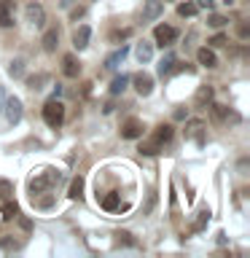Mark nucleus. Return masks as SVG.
Returning a JSON list of instances; mask_svg holds the SVG:
<instances>
[{"label": "nucleus", "mask_w": 250, "mask_h": 258, "mask_svg": "<svg viewBox=\"0 0 250 258\" xmlns=\"http://www.w3.org/2000/svg\"><path fill=\"white\" fill-rule=\"evenodd\" d=\"M237 35H239L242 40L250 38V24H247V22H239V24H237Z\"/></svg>", "instance_id": "nucleus-32"}, {"label": "nucleus", "mask_w": 250, "mask_h": 258, "mask_svg": "<svg viewBox=\"0 0 250 258\" xmlns=\"http://www.w3.org/2000/svg\"><path fill=\"white\" fill-rule=\"evenodd\" d=\"M175 59H177V56H175L172 51H169L167 56H161V62H159V68H156V73H159V78H167V76H172Z\"/></svg>", "instance_id": "nucleus-19"}, {"label": "nucleus", "mask_w": 250, "mask_h": 258, "mask_svg": "<svg viewBox=\"0 0 250 258\" xmlns=\"http://www.w3.org/2000/svg\"><path fill=\"white\" fill-rule=\"evenodd\" d=\"M129 35H132V30H116V32H113V40H124V38H129Z\"/></svg>", "instance_id": "nucleus-34"}, {"label": "nucleus", "mask_w": 250, "mask_h": 258, "mask_svg": "<svg viewBox=\"0 0 250 258\" xmlns=\"http://www.w3.org/2000/svg\"><path fill=\"white\" fill-rule=\"evenodd\" d=\"M215 0H197V8H205V11H213Z\"/></svg>", "instance_id": "nucleus-35"}, {"label": "nucleus", "mask_w": 250, "mask_h": 258, "mask_svg": "<svg viewBox=\"0 0 250 258\" xmlns=\"http://www.w3.org/2000/svg\"><path fill=\"white\" fill-rule=\"evenodd\" d=\"M132 81H135V92L140 94V97H148L153 92V78L148 76V73H137Z\"/></svg>", "instance_id": "nucleus-9"}, {"label": "nucleus", "mask_w": 250, "mask_h": 258, "mask_svg": "<svg viewBox=\"0 0 250 258\" xmlns=\"http://www.w3.org/2000/svg\"><path fill=\"white\" fill-rule=\"evenodd\" d=\"M135 56H137V62H140V64H148L153 59V43H151V40H140V43L135 46Z\"/></svg>", "instance_id": "nucleus-15"}, {"label": "nucleus", "mask_w": 250, "mask_h": 258, "mask_svg": "<svg viewBox=\"0 0 250 258\" xmlns=\"http://www.w3.org/2000/svg\"><path fill=\"white\" fill-rule=\"evenodd\" d=\"M3 102H6V94H3V86H0V110H3Z\"/></svg>", "instance_id": "nucleus-40"}, {"label": "nucleus", "mask_w": 250, "mask_h": 258, "mask_svg": "<svg viewBox=\"0 0 250 258\" xmlns=\"http://www.w3.org/2000/svg\"><path fill=\"white\" fill-rule=\"evenodd\" d=\"M40 116H43V121L51 129H56V126H62V121H65V105L59 102V100H48L46 105H43V110H40Z\"/></svg>", "instance_id": "nucleus-3"}, {"label": "nucleus", "mask_w": 250, "mask_h": 258, "mask_svg": "<svg viewBox=\"0 0 250 258\" xmlns=\"http://www.w3.org/2000/svg\"><path fill=\"white\" fill-rule=\"evenodd\" d=\"M210 113H213V118L218 121V124H221V121H234V124H237L239 121V116L237 113H231L229 108H226V105H218V102H210Z\"/></svg>", "instance_id": "nucleus-11"}, {"label": "nucleus", "mask_w": 250, "mask_h": 258, "mask_svg": "<svg viewBox=\"0 0 250 258\" xmlns=\"http://www.w3.org/2000/svg\"><path fill=\"white\" fill-rule=\"evenodd\" d=\"M143 121L140 118H127L124 124H121V137L124 140H137V137H143Z\"/></svg>", "instance_id": "nucleus-7"}, {"label": "nucleus", "mask_w": 250, "mask_h": 258, "mask_svg": "<svg viewBox=\"0 0 250 258\" xmlns=\"http://www.w3.org/2000/svg\"><path fill=\"white\" fill-rule=\"evenodd\" d=\"M127 54H129V46H121V48H116V51H110L108 56H105V70H116L118 64L127 59Z\"/></svg>", "instance_id": "nucleus-14"}, {"label": "nucleus", "mask_w": 250, "mask_h": 258, "mask_svg": "<svg viewBox=\"0 0 250 258\" xmlns=\"http://www.w3.org/2000/svg\"><path fill=\"white\" fill-rule=\"evenodd\" d=\"M3 110H6L8 124H19L22 116H24V108H22V100H19V97H6Z\"/></svg>", "instance_id": "nucleus-5"}, {"label": "nucleus", "mask_w": 250, "mask_h": 258, "mask_svg": "<svg viewBox=\"0 0 250 258\" xmlns=\"http://www.w3.org/2000/svg\"><path fill=\"white\" fill-rule=\"evenodd\" d=\"M207 221H210V210H202L199 213V218H197V223H194V229L191 231H202L207 226Z\"/></svg>", "instance_id": "nucleus-29"}, {"label": "nucleus", "mask_w": 250, "mask_h": 258, "mask_svg": "<svg viewBox=\"0 0 250 258\" xmlns=\"http://www.w3.org/2000/svg\"><path fill=\"white\" fill-rule=\"evenodd\" d=\"M207 24L213 30H221V27L229 24V16H223V14H207Z\"/></svg>", "instance_id": "nucleus-24"}, {"label": "nucleus", "mask_w": 250, "mask_h": 258, "mask_svg": "<svg viewBox=\"0 0 250 258\" xmlns=\"http://www.w3.org/2000/svg\"><path fill=\"white\" fill-rule=\"evenodd\" d=\"M213 97H215V89L205 84V86L197 89V94H194V105H197V108L202 110V108H207V105L213 102Z\"/></svg>", "instance_id": "nucleus-12"}, {"label": "nucleus", "mask_w": 250, "mask_h": 258, "mask_svg": "<svg viewBox=\"0 0 250 258\" xmlns=\"http://www.w3.org/2000/svg\"><path fill=\"white\" fill-rule=\"evenodd\" d=\"M8 76L11 78H24V59H14L8 64Z\"/></svg>", "instance_id": "nucleus-26"}, {"label": "nucleus", "mask_w": 250, "mask_h": 258, "mask_svg": "<svg viewBox=\"0 0 250 258\" xmlns=\"http://www.w3.org/2000/svg\"><path fill=\"white\" fill-rule=\"evenodd\" d=\"M118 207H121L118 194H108V197L102 199V210H108V213H113V210H118Z\"/></svg>", "instance_id": "nucleus-25"}, {"label": "nucleus", "mask_w": 250, "mask_h": 258, "mask_svg": "<svg viewBox=\"0 0 250 258\" xmlns=\"http://www.w3.org/2000/svg\"><path fill=\"white\" fill-rule=\"evenodd\" d=\"M226 43H229V38H226L223 32H218V35L210 38V46H213V48H221V46H226Z\"/></svg>", "instance_id": "nucleus-30"}, {"label": "nucleus", "mask_w": 250, "mask_h": 258, "mask_svg": "<svg viewBox=\"0 0 250 258\" xmlns=\"http://www.w3.org/2000/svg\"><path fill=\"white\" fill-rule=\"evenodd\" d=\"M0 250H19V242H14V239H3V242H0Z\"/></svg>", "instance_id": "nucleus-33"}, {"label": "nucleus", "mask_w": 250, "mask_h": 258, "mask_svg": "<svg viewBox=\"0 0 250 258\" xmlns=\"http://www.w3.org/2000/svg\"><path fill=\"white\" fill-rule=\"evenodd\" d=\"M172 137H175V126L172 124H159L156 129H153L151 140L148 143H140V153H143V156H156V153L164 148Z\"/></svg>", "instance_id": "nucleus-1"}, {"label": "nucleus", "mask_w": 250, "mask_h": 258, "mask_svg": "<svg viewBox=\"0 0 250 258\" xmlns=\"http://www.w3.org/2000/svg\"><path fill=\"white\" fill-rule=\"evenodd\" d=\"M59 180H62V172H59V169H54V167H48V169H43L40 175H35L30 180V194H32V197H40V194L51 191Z\"/></svg>", "instance_id": "nucleus-2"}, {"label": "nucleus", "mask_w": 250, "mask_h": 258, "mask_svg": "<svg viewBox=\"0 0 250 258\" xmlns=\"http://www.w3.org/2000/svg\"><path fill=\"white\" fill-rule=\"evenodd\" d=\"M197 11H199V8H197V3H194V0H185V3L177 6V14H180V16H194Z\"/></svg>", "instance_id": "nucleus-27"}, {"label": "nucleus", "mask_w": 250, "mask_h": 258, "mask_svg": "<svg viewBox=\"0 0 250 258\" xmlns=\"http://www.w3.org/2000/svg\"><path fill=\"white\" fill-rule=\"evenodd\" d=\"M62 92H65V89H62V84H56V86L51 89V97H54V100H59V97H62Z\"/></svg>", "instance_id": "nucleus-38"}, {"label": "nucleus", "mask_w": 250, "mask_h": 258, "mask_svg": "<svg viewBox=\"0 0 250 258\" xmlns=\"http://www.w3.org/2000/svg\"><path fill=\"white\" fill-rule=\"evenodd\" d=\"M197 62L205 64V68H218V56H215L213 48H207V46H202L197 51Z\"/></svg>", "instance_id": "nucleus-18"}, {"label": "nucleus", "mask_w": 250, "mask_h": 258, "mask_svg": "<svg viewBox=\"0 0 250 258\" xmlns=\"http://www.w3.org/2000/svg\"><path fill=\"white\" fill-rule=\"evenodd\" d=\"M78 73H81V62L73 54H65L62 56V76L65 78H78Z\"/></svg>", "instance_id": "nucleus-13"}, {"label": "nucleus", "mask_w": 250, "mask_h": 258, "mask_svg": "<svg viewBox=\"0 0 250 258\" xmlns=\"http://www.w3.org/2000/svg\"><path fill=\"white\" fill-rule=\"evenodd\" d=\"M153 40L164 48V46H172L175 40H177V30L175 27H169V24H159L156 30H153Z\"/></svg>", "instance_id": "nucleus-6"}, {"label": "nucleus", "mask_w": 250, "mask_h": 258, "mask_svg": "<svg viewBox=\"0 0 250 258\" xmlns=\"http://www.w3.org/2000/svg\"><path fill=\"white\" fill-rule=\"evenodd\" d=\"M68 197H70V199H81V197H84V177H73Z\"/></svg>", "instance_id": "nucleus-23"}, {"label": "nucleus", "mask_w": 250, "mask_h": 258, "mask_svg": "<svg viewBox=\"0 0 250 258\" xmlns=\"http://www.w3.org/2000/svg\"><path fill=\"white\" fill-rule=\"evenodd\" d=\"M175 118H177V121H183V118H189V110H183V108H177V110H175Z\"/></svg>", "instance_id": "nucleus-39"}, {"label": "nucleus", "mask_w": 250, "mask_h": 258, "mask_svg": "<svg viewBox=\"0 0 250 258\" xmlns=\"http://www.w3.org/2000/svg\"><path fill=\"white\" fill-rule=\"evenodd\" d=\"M24 19H27L32 27H43V24H46V8L32 0V3L24 6Z\"/></svg>", "instance_id": "nucleus-4"}, {"label": "nucleus", "mask_w": 250, "mask_h": 258, "mask_svg": "<svg viewBox=\"0 0 250 258\" xmlns=\"http://www.w3.org/2000/svg\"><path fill=\"white\" fill-rule=\"evenodd\" d=\"M129 81H132V78L124 76V73L113 78V84H110V97H118V94H121V92H124V89L129 86Z\"/></svg>", "instance_id": "nucleus-21"}, {"label": "nucleus", "mask_w": 250, "mask_h": 258, "mask_svg": "<svg viewBox=\"0 0 250 258\" xmlns=\"http://www.w3.org/2000/svg\"><path fill=\"white\" fill-rule=\"evenodd\" d=\"M40 43H43V51H56V46H59V30L56 27H48L43 32V38H40Z\"/></svg>", "instance_id": "nucleus-16"}, {"label": "nucleus", "mask_w": 250, "mask_h": 258, "mask_svg": "<svg viewBox=\"0 0 250 258\" xmlns=\"http://www.w3.org/2000/svg\"><path fill=\"white\" fill-rule=\"evenodd\" d=\"M116 237H118V245H129V247H135V245H137V242L132 239V234H127V231H118Z\"/></svg>", "instance_id": "nucleus-31"}, {"label": "nucleus", "mask_w": 250, "mask_h": 258, "mask_svg": "<svg viewBox=\"0 0 250 258\" xmlns=\"http://www.w3.org/2000/svg\"><path fill=\"white\" fill-rule=\"evenodd\" d=\"M0 194H3V197L11 194V183H8V180H0Z\"/></svg>", "instance_id": "nucleus-36"}, {"label": "nucleus", "mask_w": 250, "mask_h": 258, "mask_svg": "<svg viewBox=\"0 0 250 258\" xmlns=\"http://www.w3.org/2000/svg\"><path fill=\"white\" fill-rule=\"evenodd\" d=\"M89 40H92V27H89V24H81V27L73 32V46H76L78 51H84L89 46Z\"/></svg>", "instance_id": "nucleus-10"}, {"label": "nucleus", "mask_w": 250, "mask_h": 258, "mask_svg": "<svg viewBox=\"0 0 250 258\" xmlns=\"http://www.w3.org/2000/svg\"><path fill=\"white\" fill-rule=\"evenodd\" d=\"M164 14V0H145L143 3V22H156Z\"/></svg>", "instance_id": "nucleus-8"}, {"label": "nucleus", "mask_w": 250, "mask_h": 258, "mask_svg": "<svg viewBox=\"0 0 250 258\" xmlns=\"http://www.w3.org/2000/svg\"><path fill=\"white\" fill-rule=\"evenodd\" d=\"M84 14H86V8H76V11L70 14V19H73V22H78V19H81V16H84Z\"/></svg>", "instance_id": "nucleus-37"}, {"label": "nucleus", "mask_w": 250, "mask_h": 258, "mask_svg": "<svg viewBox=\"0 0 250 258\" xmlns=\"http://www.w3.org/2000/svg\"><path fill=\"white\" fill-rule=\"evenodd\" d=\"M46 81H48V73H38V76H30L27 78V86L32 89V92H40Z\"/></svg>", "instance_id": "nucleus-22"}, {"label": "nucleus", "mask_w": 250, "mask_h": 258, "mask_svg": "<svg viewBox=\"0 0 250 258\" xmlns=\"http://www.w3.org/2000/svg\"><path fill=\"white\" fill-rule=\"evenodd\" d=\"M202 129H205V121L194 118V121H189V124H185V135H189V137H197V143L202 145V143H205V137H202Z\"/></svg>", "instance_id": "nucleus-20"}, {"label": "nucleus", "mask_w": 250, "mask_h": 258, "mask_svg": "<svg viewBox=\"0 0 250 258\" xmlns=\"http://www.w3.org/2000/svg\"><path fill=\"white\" fill-rule=\"evenodd\" d=\"M16 215H19V207H16L14 202H6L3 205V221H14Z\"/></svg>", "instance_id": "nucleus-28"}, {"label": "nucleus", "mask_w": 250, "mask_h": 258, "mask_svg": "<svg viewBox=\"0 0 250 258\" xmlns=\"http://www.w3.org/2000/svg\"><path fill=\"white\" fill-rule=\"evenodd\" d=\"M0 27H14V0H0Z\"/></svg>", "instance_id": "nucleus-17"}]
</instances>
